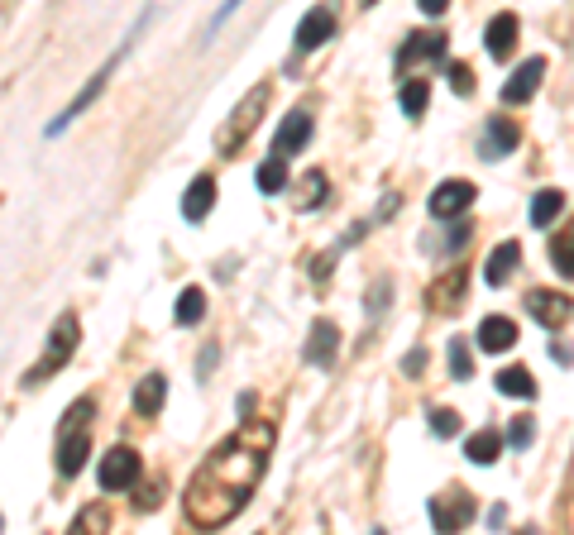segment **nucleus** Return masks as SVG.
<instances>
[{"instance_id":"2f4dec72","label":"nucleus","mask_w":574,"mask_h":535,"mask_svg":"<svg viewBox=\"0 0 574 535\" xmlns=\"http://www.w3.org/2000/svg\"><path fill=\"white\" fill-rule=\"evenodd\" d=\"M450 373H455V378H469V373H474V364H469V344L464 340H450Z\"/></svg>"},{"instance_id":"2eb2a0df","label":"nucleus","mask_w":574,"mask_h":535,"mask_svg":"<svg viewBox=\"0 0 574 535\" xmlns=\"http://www.w3.org/2000/svg\"><path fill=\"white\" fill-rule=\"evenodd\" d=\"M335 349H340V330H335V321H316V325H311L307 364L311 368H331L335 364Z\"/></svg>"},{"instance_id":"9d476101","label":"nucleus","mask_w":574,"mask_h":535,"mask_svg":"<svg viewBox=\"0 0 574 535\" xmlns=\"http://www.w3.org/2000/svg\"><path fill=\"white\" fill-rule=\"evenodd\" d=\"M541 77H546V58H527V63L503 82V101H508V106H527L531 96H536V86H541Z\"/></svg>"},{"instance_id":"bb28decb","label":"nucleus","mask_w":574,"mask_h":535,"mask_svg":"<svg viewBox=\"0 0 574 535\" xmlns=\"http://www.w3.org/2000/svg\"><path fill=\"white\" fill-rule=\"evenodd\" d=\"M560 211H565V192L546 187V192H536V201H531V225H541V230H546Z\"/></svg>"},{"instance_id":"c756f323","label":"nucleus","mask_w":574,"mask_h":535,"mask_svg":"<svg viewBox=\"0 0 574 535\" xmlns=\"http://www.w3.org/2000/svg\"><path fill=\"white\" fill-rule=\"evenodd\" d=\"M426 416H431V430H436L441 440H450V435H460V416H455L450 407H431Z\"/></svg>"},{"instance_id":"423d86ee","label":"nucleus","mask_w":574,"mask_h":535,"mask_svg":"<svg viewBox=\"0 0 574 535\" xmlns=\"http://www.w3.org/2000/svg\"><path fill=\"white\" fill-rule=\"evenodd\" d=\"M96 478H101L106 493H125V488H134V478H139V454L125 450V445H115V450L101 459Z\"/></svg>"},{"instance_id":"f03ea898","label":"nucleus","mask_w":574,"mask_h":535,"mask_svg":"<svg viewBox=\"0 0 574 535\" xmlns=\"http://www.w3.org/2000/svg\"><path fill=\"white\" fill-rule=\"evenodd\" d=\"M77 340H82V325H77V316L72 311H63L58 321H53V330H48V344H44V354H39V364L24 373V387H39V383H48L58 368L77 354Z\"/></svg>"},{"instance_id":"f3484780","label":"nucleus","mask_w":574,"mask_h":535,"mask_svg":"<svg viewBox=\"0 0 574 535\" xmlns=\"http://www.w3.org/2000/svg\"><path fill=\"white\" fill-rule=\"evenodd\" d=\"M421 58H436V63H441L445 58V34H412L398 53V72H412Z\"/></svg>"},{"instance_id":"0eeeda50","label":"nucleus","mask_w":574,"mask_h":535,"mask_svg":"<svg viewBox=\"0 0 574 535\" xmlns=\"http://www.w3.org/2000/svg\"><path fill=\"white\" fill-rule=\"evenodd\" d=\"M120 58H125V48H120V53H111V63L101 67V72H96V77H91V82L82 86V91H77V96H72V106H67L63 115H58V120H53V125H48V134H63V129L72 125V120H77V115H82V110H87L91 101H96V96H101V91H106V82H111V72H115V67H120Z\"/></svg>"},{"instance_id":"c85d7f7f","label":"nucleus","mask_w":574,"mask_h":535,"mask_svg":"<svg viewBox=\"0 0 574 535\" xmlns=\"http://www.w3.org/2000/svg\"><path fill=\"white\" fill-rule=\"evenodd\" d=\"M426 101H431V86L421 82V77H412V82H402V110H407L412 120H421V110H426Z\"/></svg>"},{"instance_id":"393cba45","label":"nucleus","mask_w":574,"mask_h":535,"mask_svg":"<svg viewBox=\"0 0 574 535\" xmlns=\"http://www.w3.org/2000/svg\"><path fill=\"white\" fill-rule=\"evenodd\" d=\"M498 450H503V435H498V430H479V435H469V445H464L469 464H493Z\"/></svg>"},{"instance_id":"7ed1b4c3","label":"nucleus","mask_w":574,"mask_h":535,"mask_svg":"<svg viewBox=\"0 0 574 535\" xmlns=\"http://www.w3.org/2000/svg\"><path fill=\"white\" fill-rule=\"evenodd\" d=\"M87 416H91V397H77V402L67 407L63 430H58V473H63V478L82 473V464H87V454H91Z\"/></svg>"},{"instance_id":"6e6552de","label":"nucleus","mask_w":574,"mask_h":535,"mask_svg":"<svg viewBox=\"0 0 574 535\" xmlns=\"http://www.w3.org/2000/svg\"><path fill=\"white\" fill-rule=\"evenodd\" d=\"M522 144V134H517V125H512L508 115H493L484 125V139H479V153H484L488 163H498V158H508L512 149Z\"/></svg>"},{"instance_id":"b1692460","label":"nucleus","mask_w":574,"mask_h":535,"mask_svg":"<svg viewBox=\"0 0 574 535\" xmlns=\"http://www.w3.org/2000/svg\"><path fill=\"white\" fill-rule=\"evenodd\" d=\"M254 177H259V192H264V196H278V192L287 187V158H283V153H273V158H264Z\"/></svg>"},{"instance_id":"4468645a","label":"nucleus","mask_w":574,"mask_h":535,"mask_svg":"<svg viewBox=\"0 0 574 535\" xmlns=\"http://www.w3.org/2000/svg\"><path fill=\"white\" fill-rule=\"evenodd\" d=\"M464 282H469V268H464V263H455V268H450L441 282H431L426 301H431L436 311H455V306L464 301Z\"/></svg>"},{"instance_id":"f8f14e48","label":"nucleus","mask_w":574,"mask_h":535,"mask_svg":"<svg viewBox=\"0 0 574 535\" xmlns=\"http://www.w3.org/2000/svg\"><path fill=\"white\" fill-rule=\"evenodd\" d=\"M474 206V187L464 182V177H450V182H441L436 192H431V215L436 220H450V215H460Z\"/></svg>"},{"instance_id":"9b49d317","label":"nucleus","mask_w":574,"mask_h":535,"mask_svg":"<svg viewBox=\"0 0 574 535\" xmlns=\"http://www.w3.org/2000/svg\"><path fill=\"white\" fill-rule=\"evenodd\" d=\"M307 144H311V110H287V120L273 134V153L292 158V153H302Z\"/></svg>"},{"instance_id":"5701e85b","label":"nucleus","mask_w":574,"mask_h":535,"mask_svg":"<svg viewBox=\"0 0 574 535\" xmlns=\"http://www.w3.org/2000/svg\"><path fill=\"white\" fill-rule=\"evenodd\" d=\"M551 263H555V273H560V278H574V220L565 225V230H555Z\"/></svg>"},{"instance_id":"412c9836","label":"nucleus","mask_w":574,"mask_h":535,"mask_svg":"<svg viewBox=\"0 0 574 535\" xmlns=\"http://www.w3.org/2000/svg\"><path fill=\"white\" fill-rule=\"evenodd\" d=\"M163 397H168V378H163V373H149V378H139V387H134V411H139V416H158V411H163Z\"/></svg>"},{"instance_id":"7c9ffc66","label":"nucleus","mask_w":574,"mask_h":535,"mask_svg":"<svg viewBox=\"0 0 574 535\" xmlns=\"http://www.w3.org/2000/svg\"><path fill=\"white\" fill-rule=\"evenodd\" d=\"M531 440H536V426H531V416H517V421L508 426V445H512V450H527Z\"/></svg>"},{"instance_id":"1a4fd4ad","label":"nucleus","mask_w":574,"mask_h":535,"mask_svg":"<svg viewBox=\"0 0 574 535\" xmlns=\"http://www.w3.org/2000/svg\"><path fill=\"white\" fill-rule=\"evenodd\" d=\"M331 34H335V10L331 5H311L307 15H302V24H297V48L311 53V48L331 43Z\"/></svg>"},{"instance_id":"20e7f679","label":"nucleus","mask_w":574,"mask_h":535,"mask_svg":"<svg viewBox=\"0 0 574 535\" xmlns=\"http://www.w3.org/2000/svg\"><path fill=\"white\" fill-rule=\"evenodd\" d=\"M264 106H268V82H259L249 96H244L240 106L230 110V120L221 125V134H216V149L225 153V158H235L240 153V144L254 134V125L264 120Z\"/></svg>"},{"instance_id":"cd10ccee","label":"nucleus","mask_w":574,"mask_h":535,"mask_svg":"<svg viewBox=\"0 0 574 535\" xmlns=\"http://www.w3.org/2000/svg\"><path fill=\"white\" fill-rule=\"evenodd\" d=\"M206 316V292L201 287H187L182 297H177V325H197Z\"/></svg>"},{"instance_id":"a878e982","label":"nucleus","mask_w":574,"mask_h":535,"mask_svg":"<svg viewBox=\"0 0 574 535\" xmlns=\"http://www.w3.org/2000/svg\"><path fill=\"white\" fill-rule=\"evenodd\" d=\"M498 392H508V397H522V402H531V397H536V378H531L522 364H517V368H503V373H498Z\"/></svg>"},{"instance_id":"f704fd0d","label":"nucleus","mask_w":574,"mask_h":535,"mask_svg":"<svg viewBox=\"0 0 574 535\" xmlns=\"http://www.w3.org/2000/svg\"><path fill=\"white\" fill-rule=\"evenodd\" d=\"M417 5H421V15H445L450 0H417Z\"/></svg>"},{"instance_id":"72a5a7b5","label":"nucleus","mask_w":574,"mask_h":535,"mask_svg":"<svg viewBox=\"0 0 574 535\" xmlns=\"http://www.w3.org/2000/svg\"><path fill=\"white\" fill-rule=\"evenodd\" d=\"M421 368H426V354H421V349H412V354H407V373H412V378H417Z\"/></svg>"},{"instance_id":"a211bd4d","label":"nucleus","mask_w":574,"mask_h":535,"mask_svg":"<svg viewBox=\"0 0 574 535\" xmlns=\"http://www.w3.org/2000/svg\"><path fill=\"white\" fill-rule=\"evenodd\" d=\"M522 263V244L517 239H508V244H498L493 254H488V263H484V282L488 287H503V282L512 278V268Z\"/></svg>"},{"instance_id":"f257e3e1","label":"nucleus","mask_w":574,"mask_h":535,"mask_svg":"<svg viewBox=\"0 0 574 535\" xmlns=\"http://www.w3.org/2000/svg\"><path fill=\"white\" fill-rule=\"evenodd\" d=\"M268 454H273V426L268 421H249L221 440L211 459L192 473L187 493H182V507H187V521L201 526V531H216L225 521H235L240 507L254 497L259 478L268 469Z\"/></svg>"},{"instance_id":"6ab92c4d","label":"nucleus","mask_w":574,"mask_h":535,"mask_svg":"<svg viewBox=\"0 0 574 535\" xmlns=\"http://www.w3.org/2000/svg\"><path fill=\"white\" fill-rule=\"evenodd\" d=\"M211 206H216V177H211V172H201L197 182L187 187V196H182V215H187V220H206Z\"/></svg>"},{"instance_id":"dca6fc26","label":"nucleus","mask_w":574,"mask_h":535,"mask_svg":"<svg viewBox=\"0 0 574 535\" xmlns=\"http://www.w3.org/2000/svg\"><path fill=\"white\" fill-rule=\"evenodd\" d=\"M517 34H522V29H517V15H508V10H503V15H493V20H488V29H484L488 53H493L498 63H508V58H512V43H517Z\"/></svg>"},{"instance_id":"e433bc0d","label":"nucleus","mask_w":574,"mask_h":535,"mask_svg":"<svg viewBox=\"0 0 574 535\" xmlns=\"http://www.w3.org/2000/svg\"><path fill=\"white\" fill-rule=\"evenodd\" d=\"M359 5H374V0H359Z\"/></svg>"},{"instance_id":"4be33fe9","label":"nucleus","mask_w":574,"mask_h":535,"mask_svg":"<svg viewBox=\"0 0 574 535\" xmlns=\"http://www.w3.org/2000/svg\"><path fill=\"white\" fill-rule=\"evenodd\" d=\"M326 187H331V182H326V172H321V168L307 172V177L297 182V192H292V206H297V211H311V206H321V201H326Z\"/></svg>"},{"instance_id":"39448f33","label":"nucleus","mask_w":574,"mask_h":535,"mask_svg":"<svg viewBox=\"0 0 574 535\" xmlns=\"http://www.w3.org/2000/svg\"><path fill=\"white\" fill-rule=\"evenodd\" d=\"M469 516H474V497L464 493V488H445L441 497H431V521H436V531H464Z\"/></svg>"},{"instance_id":"aec40b11","label":"nucleus","mask_w":574,"mask_h":535,"mask_svg":"<svg viewBox=\"0 0 574 535\" xmlns=\"http://www.w3.org/2000/svg\"><path fill=\"white\" fill-rule=\"evenodd\" d=\"M512 344H517V325H512L508 316H488V321H479V349L503 354V349H512Z\"/></svg>"},{"instance_id":"c9c22d12","label":"nucleus","mask_w":574,"mask_h":535,"mask_svg":"<svg viewBox=\"0 0 574 535\" xmlns=\"http://www.w3.org/2000/svg\"><path fill=\"white\" fill-rule=\"evenodd\" d=\"M235 5H240V0H225V10H221V20H225V15H230V10H235Z\"/></svg>"},{"instance_id":"ddd939ff","label":"nucleus","mask_w":574,"mask_h":535,"mask_svg":"<svg viewBox=\"0 0 574 535\" xmlns=\"http://www.w3.org/2000/svg\"><path fill=\"white\" fill-rule=\"evenodd\" d=\"M527 311L536 316V321L546 325V330H555V325H565L574 316V301L560 297V292H546V287H536L527 297Z\"/></svg>"},{"instance_id":"473e14b6","label":"nucleus","mask_w":574,"mask_h":535,"mask_svg":"<svg viewBox=\"0 0 574 535\" xmlns=\"http://www.w3.org/2000/svg\"><path fill=\"white\" fill-rule=\"evenodd\" d=\"M445 72H450V86H455L460 96H469V91H474V77H469V67H464V63H450Z\"/></svg>"}]
</instances>
